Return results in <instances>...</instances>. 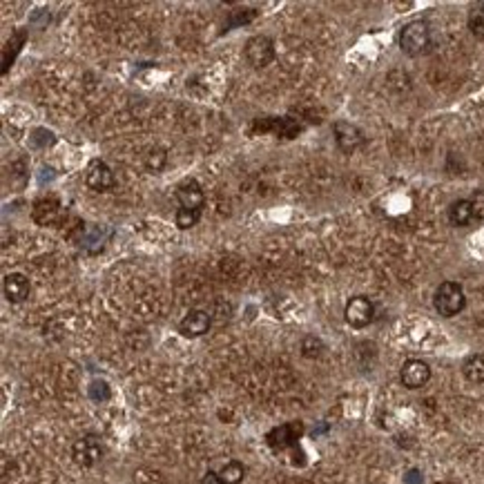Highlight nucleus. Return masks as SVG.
Here are the masks:
<instances>
[{
	"mask_svg": "<svg viewBox=\"0 0 484 484\" xmlns=\"http://www.w3.org/2000/svg\"><path fill=\"white\" fill-rule=\"evenodd\" d=\"M433 306L442 317H455V315H460L467 306L462 286L457 281H442L433 295Z\"/></svg>",
	"mask_w": 484,
	"mask_h": 484,
	"instance_id": "obj_1",
	"label": "nucleus"
},
{
	"mask_svg": "<svg viewBox=\"0 0 484 484\" xmlns=\"http://www.w3.org/2000/svg\"><path fill=\"white\" fill-rule=\"evenodd\" d=\"M431 47V29L429 22L413 20L400 31V50L407 56H420Z\"/></svg>",
	"mask_w": 484,
	"mask_h": 484,
	"instance_id": "obj_2",
	"label": "nucleus"
},
{
	"mask_svg": "<svg viewBox=\"0 0 484 484\" xmlns=\"http://www.w3.org/2000/svg\"><path fill=\"white\" fill-rule=\"evenodd\" d=\"M245 59L257 70H264L275 61V43L268 36H252L245 43Z\"/></svg>",
	"mask_w": 484,
	"mask_h": 484,
	"instance_id": "obj_3",
	"label": "nucleus"
},
{
	"mask_svg": "<svg viewBox=\"0 0 484 484\" xmlns=\"http://www.w3.org/2000/svg\"><path fill=\"white\" fill-rule=\"evenodd\" d=\"M346 322L353 326V328H366V326L375 319V306L373 301L364 295H357L346 303L344 310Z\"/></svg>",
	"mask_w": 484,
	"mask_h": 484,
	"instance_id": "obj_4",
	"label": "nucleus"
},
{
	"mask_svg": "<svg viewBox=\"0 0 484 484\" xmlns=\"http://www.w3.org/2000/svg\"><path fill=\"white\" fill-rule=\"evenodd\" d=\"M333 132H335L337 148L346 154H353L355 150H359L364 145V132L348 121H337L333 126Z\"/></svg>",
	"mask_w": 484,
	"mask_h": 484,
	"instance_id": "obj_5",
	"label": "nucleus"
},
{
	"mask_svg": "<svg viewBox=\"0 0 484 484\" xmlns=\"http://www.w3.org/2000/svg\"><path fill=\"white\" fill-rule=\"evenodd\" d=\"M303 433V424L301 422H288V424H281L277 426V429H273L266 440L270 444V448H275V451H284V448H292L297 446V440L301 437Z\"/></svg>",
	"mask_w": 484,
	"mask_h": 484,
	"instance_id": "obj_6",
	"label": "nucleus"
},
{
	"mask_svg": "<svg viewBox=\"0 0 484 484\" xmlns=\"http://www.w3.org/2000/svg\"><path fill=\"white\" fill-rule=\"evenodd\" d=\"M72 455H74V462L78 467H94L98 460L103 457V444H100L98 437L85 435L74 444Z\"/></svg>",
	"mask_w": 484,
	"mask_h": 484,
	"instance_id": "obj_7",
	"label": "nucleus"
},
{
	"mask_svg": "<svg viewBox=\"0 0 484 484\" xmlns=\"http://www.w3.org/2000/svg\"><path fill=\"white\" fill-rule=\"evenodd\" d=\"M400 379L407 388H422L431 379V366L422 359H409L400 370Z\"/></svg>",
	"mask_w": 484,
	"mask_h": 484,
	"instance_id": "obj_8",
	"label": "nucleus"
},
{
	"mask_svg": "<svg viewBox=\"0 0 484 484\" xmlns=\"http://www.w3.org/2000/svg\"><path fill=\"white\" fill-rule=\"evenodd\" d=\"M255 130H262V132H275L279 137H286V139H295L297 134H301L303 126L292 116H284V119H257L255 121Z\"/></svg>",
	"mask_w": 484,
	"mask_h": 484,
	"instance_id": "obj_9",
	"label": "nucleus"
},
{
	"mask_svg": "<svg viewBox=\"0 0 484 484\" xmlns=\"http://www.w3.org/2000/svg\"><path fill=\"white\" fill-rule=\"evenodd\" d=\"M85 183L87 188H92L94 192H107V190L114 186V172L109 170V165L105 161H92L85 172Z\"/></svg>",
	"mask_w": 484,
	"mask_h": 484,
	"instance_id": "obj_10",
	"label": "nucleus"
},
{
	"mask_svg": "<svg viewBox=\"0 0 484 484\" xmlns=\"http://www.w3.org/2000/svg\"><path fill=\"white\" fill-rule=\"evenodd\" d=\"M176 199H179V208L188 210V212H201L204 208V190L195 181V179H188L181 186L176 188Z\"/></svg>",
	"mask_w": 484,
	"mask_h": 484,
	"instance_id": "obj_11",
	"label": "nucleus"
},
{
	"mask_svg": "<svg viewBox=\"0 0 484 484\" xmlns=\"http://www.w3.org/2000/svg\"><path fill=\"white\" fill-rule=\"evenodd\" d=\"M61 215H63L61 204H59V199H54V197L38 199L31 210V217L38 226H52V223L61 219Z\"/></svg>",
	"mask_w": 484,
	"mask_h": 484,
	"instance_id": "obj_12",
	"label": "nucleus"
},
{
	"mask_svg": "<svg viewBox=\"0 0 484 484\" xmlns=\"http://www.w3.org/2000/svg\"><path fill=\"white\" fill-rule=\"evenodd\" d=\"M210 324L212 319L206 310H190L181 319V324H179V331L186 337H201L210 331Z\"/></svg>",
	"mask_w": 484,
	"mask_h": 484,
	"instance_id": "obj_13",
	"label": "nucleus"
},
{
	"mask_svg": "<svg viewBox=\"0 0 484 484\" xmlns=\"http://www.w3.org/2000/svg\"><path fill=\"white\" fill-rule=\"evenodd\" d=\"M5 297L11 301V303H20V301H25L29 297V279L25 275H20V273H9L5 277Z\"/></svg>",
	"mask_w": 484,
	"mask_h": 484,
	"instance_id": "obj_14",
	"label": "nucleus"
},
{
	"mask_svg": "<svg viewBox=\"0 0 484 484\" xmlns=\"http://www.w3.org/2000/svg\"><path fill=\"white\" fill-rule=\"evenodd\" d=\"M448 221L457 228L469 226L471 221H476V212H474V201L471 199H457L455 204L448 208Z\"/></svg>",
	"mask_w": 484,
	"mask_h": 484,
	"instance_id": "obj_15",
	"label": "nucleus"
},
{
	"mask_svg": "<svg viewBox=\"0 0 484 484\" xmlns=\"http://www.w3.org/2000/svg\"><path fill=\"white\" fill-rule=\"evenodd\" d=\"M462 373L471 384H484V355H471L464 359Z\"/></svg>",
	"mask_w": 484,
	"mask_h": 484,
	"instance_id": "obj_16",
	"label": "nucleus"
},
{
	"mask_svg": "<svg viewBox=\"0 0 484 484\" xmlns=\"http://www.w3.org/2000/svg\"><path fill=\"white\" fill-rule=\"evenodd\" d=\"M25 38H27V33L20 29V31H16L14 36H11V40L7 43V47H5V52H3V74L9 72V65L14 63L16 54L20 52L22 45H25Z\"/></svg>",
	"mask_w": 484,
	"mask_h": 484,
	"instance_id": "obj_17",
	"label": "nucleus"
},
{
	"mask_svg": "<svg viewBox=\"0 0 484 484\" xmlns=\"http://www.w3.org/2000/svg\"><path fill=\"white\" fill-rule=\"evenodd\" d=\"M469 29L476 38L484 40V3H478L469 11Z\"/></svg>",
	"mask_w": 484,
	"mask_h": 484,
	"instance_id": "obj_18",
	"label": "nucleus"
},
{
	"mask_svg": "<svg viewBox=\"0 0 484 484\" xmlns=\"http://www.w3.org/2000/svg\"><path fill=\"white\" fill-rule=\"evenodd\" d=\"M245 476V469L241 462H228L219 471V478L223 480V484H239Z\"/></svg>",
	"mask_w": 484,
	"mask_h": 484,
	"instance_id": "obj_19",
	"label": "nucleus"
},
{
	"mask_svg": "<svg viewBox=\"0 0 484 484\" xmlns=\"http://www.w3.org/2000/svg\"><path fill=\"white\" fill-rule=\"evenodd\" d=\"M324 351H326V346H324V342L319 340V337H315V335L303 337V342H301V353H303V357L315 359V357H319Z\"/></svg>",
	"mask_w": 484,
	"mask_h": 484,
	"instance_id": "obj_20",
	"label": "nucleus"
},
{
	"mask_svg": "<svg viewBox=\"0 0 484 484\" xmlns=\"http://www.w3.org/2000/svg\"><path fill=\"white\" fill-rule=\"evenodd\" d=\"M199 219H201V212H188V210H181V208L176 210V226L181 230L197 226Z\"/></svg>",
	"mask_w": 484,
	"mask_h": 484,
	"instance_id": "obj_21",
	"label": "nucleus"
},
{
	"mask_svg": "<svg viewBox=\"0 0 484 484\" xmlns=\"http://www.w3.org/2000/svg\"><path fill=\"white\" fill-rule=\"evenodd\" d=\"M89 398H92L94 402H105V400L109 398V386H107V381L94 379L92 384H89Z\"/></svg>",
	"mask_w": 484,
	"mask_h": 484,
	"instance_id": "obj_22",
	"label": "nucleus"
},
{
	"mask_svg": "<svg viewBox=\"0 0 484 484\" xmlns=\"http://www.w3.org/2000/svg\"><path fill=\"white\" fill-rule=\"evenodd\" d=\"M165 159H167V154H165V150H161V148H156V150H150V154L145 156V165L150 167V170H161V167L165 165Z\"/></svg>",
	"mask_w": 484,
	"mask_h": 484,
	"instance_id": "obj_23",
	"label": "nucleus"
},
{
	"mask_svg": "<svg viewBox=\"0 0 484 484\" xmlns=\"http://www.w3.org/2000/svg\"><path fill=\"white\" fill-rule=\"evenodd\" d=\"M255 16H257L255 9H237V11H232V20L226 25V31L230 27H234V25H245V22H250Z\"/></svg>",
	"mask_w": 484,
	"mask_h": 484,
	"instance_id": "obj_24",
	"label": "nucleus"
},
{
	"mask_svg": "<svg viewBox=\"0 0 484 484\" xmlns=\"http://www.w3.org/2000/svg\"><path fill=\"white\" fill-rule=\"evenodd\" d=\"M474 201V212H476V221H484V195H478Z\"/></svg>",
	"mask_w": 484,
	"mask_h": 484,
	"instance_id": "obj_25",
	"label": "nucleus"
},
{
	"mask_svg": "<svg viewBox=\"0 0 484 484\" xmlns=\"http://www.w3.org/2000/svg\"><path fill=\"white\" fill-rule=\"evenodd\" d=\"M201 484H223V480L219 478V474H215V471H208L204 480H201Z\"/></svg>",
	"mask_w": 484,
	"mask_h": 484,
	"instance_id": "obj_26",
	"label": "nucleus"
},
{
	"mask_svg": "<svg viewBox=\"0 0 484 484\" xmlns=\"http://www.w3.org/2000/svg\"><path fill=\"white\" fill-rule=\"evenodd\" d=\"M407 484H422V476L418 469H413L407 474Z\"/></svg>",
	"mask_w": 484,
	"mask_h": 484,
	"instance_id": "obj_27",
	"label": "nucleus"
},
{
	"mask_svg": "<svg viewBox=\"0 0 484 484\" xmlns=\"http://www.w3.org/2000/svg\"><path fill=\"white\" fill-rule=\"evenodd\" d=\"M440 484H453V482H440Z\"/></svg>",
	"mask_w": 484,
	"mask_h": 484,
	"instance_id": "obj_28",
	"label": "nucleus"
}]
</instances>
